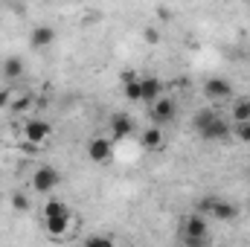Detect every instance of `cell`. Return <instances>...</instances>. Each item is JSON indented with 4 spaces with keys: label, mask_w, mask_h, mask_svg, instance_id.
I'll return each mask as SVG.
<instances>
[{
    "label": "cell",
    "mask_w": 250,
    "mask_h": 247,
    "mask_svg": "<svg viewBox=\"0 0 250 247\" xmlns=\"http://www.w3.org/2000/svg\"><path fill=\"white\" fill-rule=\"evenodd\" d=\"M195 212L204 215V218L212 215V218H218V221H233V218L239 215V206L230 204V201H224V198H204V201H198Z\"/></svg>",
    "instance_id": "obj_1"
},
{
    "label": "cell",
    "mask_w": 250,
    "mask_h": 247,
    "mask_svg": "<svg viewBox=\"0 0 250 247\" xmlns=\"http://www.w3.org/2000/svg\"><path fill=\"white\" fill-rule=\"evenodd\" d=\"M207 230H209V227H207V218L198 215V212H192L187 221H184V227H181L187 247H201V242L207 239Z\"/></svg>",
    "instance_id": "obj_2"
},
{
    "label": "cell",
    "mask_w": 250,
    "mask_h": 247,
    "mask_svg": "<svg viewBox=\"0 0 250 247\" xmlns=\"http://www.w3.org/2000/svg\"><path fill=\"white\" fill-rule=\"evenodd\" d=\"M59 184H62V172L56 166H38L32 172V189L41 192V195H50Z\"/></svg>",
    "instance_id": "obj_3"
},
{
    "label": "cell",
    "mask_w": 250,
    "mask_h": 247,
    "mask_svg": "<svg viewBox=\"0 0 250 247\" xmlns=\"http://www.w3.org/2000/svg\"><path fill=\"white\" fill-rule=\"evenodd\" d=\"M204 96H207L209 102L230 99V96H233V84H230L227 79H221V76H212V79L204 82Z\"/></svg>",
    "instance_id": "obj_4"
},
{
    "label": "cell",
    "mask_w": 250,
    "mask_h": 247,
    "mask_svg": "<svg viewBox=\"0 0 250 247\" xmlns=\"http://www.w3.org/2000/svg\"><path fill=\"white\" fill-rule=\"evenodd\" d=\"M50 134H53V125L44 123V120H26V125H23V137H26L32 145L47 143V140H50Z\"/></svg>",
    "instance_id": "obj_5"
},
{
    "label": "cell",
    "mask_w": 250,
    "mask_h": 247,
    "mask_svg": "<svg viewBox=\"0 0 250 247\" xmlns=\"http://www.w3.org/2000/svg\"><path fill=\"white\" fill-rule=\"evenodd\" d=\"M175 114H178V105H175V99H169V96H163V99H157V102L151 105V120H154L157 128L166 125V123H172Z\"/></svg>",
    "instance_id": "obj_6"
},
{
    "label": "cell",
    "mask_w": 250,
    "mask_h": 247,
    "mask_svg": "<svg viewBox=\"0 0 250 247\" xmlns=\"http://www.w3.org/2000/svg\"><path fill=\"white\" fill-rule=\"evenodd\" d=\"M114 154V140H105V137H93L87 143V157L93 163H108Z\"/></svg>",
    "instance_id": "obj_7"
},
{
    "label": "cell",
    "mask_w": 250,
    "mask_h": 247,
    "mask_svg": "<svg viewBox=\"0 0 250 247\" xmlns=\"http://www.w3.org/2000/svg\"><path fill=\"white\" fill-rule=\"evenodd\" d=\"M53 41H56V29L47 26V23H38V26L29 32V47H32V50H47Z\"/></svg>",
    "instance_id": "obj_8"
},
{
    "label": "cell",
    "mask_w": 250,
    "mask_h": 247,
    "mask_svg": "<svg viewBox=\"0 0 250 247\" xmlns=\"http://www.w3.org/2000/svg\"><path fill=\"white\" fill-rule=\"evenodd\" d=\"M134 134V120L128 114H114L111 117V137L114 140H128Z\"/></svg>",
    "instance_id": "obj_9"
},
{
    "label": "cell",
    "mask_w": 250,
    "mask_h": 247,
    "mask_svg": "<svg viewBox=\"0 0 250 247\" xmlns=\"http://www.w3.org/2000/svg\"><path fill=\"white\" fill-rule=\"evenodd\" d=\"M227 137H230V125L224 123L221 117L212 120V123L201 131V140H207V143H221V140H227Z\"/></svg>",
    "instance_id": "obj_10"
},
{
    "label": "cell",
    "mask_w": 250,
    "mask_h": 247,
    "mask_svg": "<svg viewBox=\"0 0 250 247\" xmlns=\"http://www.w3.org/2000/svg\"><path fill=\"white\" fill-rule=\"evenodd\" d=\"M140 90H143V102H157V99H163V82L160 79H154V76H148V79H140Z\"/></svg>",
    "instance_id": "obj_11"
},
{
    "label": "cell",
    "mask_w": 250,
    "mask_h": 247,
    "mask_svg": "<svg viewBox=\"0 0 250 247\" xmlns=\"http://www.w3.org/2000/svg\"><path fill=\"white\" fill-rule=\"evenodd\" d=\"M44 227H47V233L53 236V239H59L67 233V227H70V215H56V218H44Z\"/></svg>",
    "instance_id": "obj_12"
},
{
    "label": "cell",
    "mask_w": 250,
    "mask_h": 247,
    "mask_svg": "<svg viewBox=\"0 0 250 247\" xmlns=\"http://www.w3.org/2000/svg\"><path fill=\"white\" fill-rule=\"evenodd\" d=\"M212 120H218V111H215V108H201V111L195 114V120H192V128H195V131L201 134V131H204L207 125L212 123Z\"/></svg>",
    "instance_id": "obj_13"
},
{
    "label": "cell",
    "mask_w": 250,
    "mask_h": 247,
    "mask_svg": "<svg viewBox=\"0 0 250 247\" xmlns=\"http://www.w3.org/2000/svg\"><path fill=\"white\" fill-rule=\"evenodd\" d=\"M3 76L12 82V79H21L23 76V59L21 56H12V59H6L3 62Z\"/></svg>",
    "instance_id": "obj_14"
},
{
    "label": "cell",
    "mask_w": 250,
    "mask_h": 247,
    "mask_svg": "<svg viewBox=\"0 0 250 247\" xmlns=\"http://www.w3.org/2000/svg\"><path fill=\"white\" fill-rule=\"evenodd\" d=\"M56 215H70V206L64 201H59V198H50L44 204V218H56Z\"/></svg>",
    "instance_id": "obj_15"
},
{
    "label": "cell",
    "mask_w": 250,
    "mask_h": 247,
    "mask_svg": "<svg viewBox=\"0 0 250 247\" xmlns=\"http://www.w3.org/2000/svg\"><path fill=\"white\" fill-rule=\"evenodd\" d=\"M143 145H146V148H160V145H163V131H160L157 125L146 128V131H143Z\"/></svg>",
    "instance_id": "obj_16"
},
{
    "label": "cell",
    "mask_w": 250,
    "mask_h": 247,
    "mask_svg": "<svg viewBox=\"0 0 250 247\" xmlns=\"http://www.w3.org/2000/svg\"><path fill=\"white\" fill-rule=\"evenodd\" d=\"M233 120L239 125L250 123V99H236L233 102Z\"/></svg>",
    "instance_id": "obj_17"
},
{
    "label": "cell",
    "mask_w": 250,
    "mask_h": 247,
    "mask_svg": "<svg viewBox=\"0 0 250 247\" xmlns=\"http://www.w3.org/2000/svg\"><path fill=\"white\" fill-rule=\"evenodd\" d=\"M12 209H15V212H26V209H29V198H26L23 192H15V195H12Z\"/></svg>",
    "instance_id": "obj_18"
},
{
    "label": "cell",
    "mask_w": 250,
    "mask_h": 247,
    "mask_svg": "<svg viewBox=\"0 0 250 247\" xmlns=\"http://www.w3.org/2000/svg\"><path fill=\"white\" fill-rule=\"evenodd\" d=\"M84 247H117V245H114L108 236H102V233H99V236H90V239L84 242Z\"/></svg>",
    "instance_id": "obj_19"
},
{
    "label": "cell",
    "mask_w": 250,
    "mask_h": 247,
    "mask_svg": "<svg viewBox=\"0 0 250 247\" xmlns=\"http://www.w3.org/2000/svg\"><path fill=\"white\" fill-rule=\"evenodd\" d=\"M236 137H239L242 143H248V145H250V123H245V125H236Z\"/></svg>",
    "instance_id": "obj_20"
},
{
    "label": "cell",
    "mask_w": 250,
    "mask_h": 247,
    "mask_svg": "<svg viewBox=\"0 0 250 247\" xmlns=\"http://www.w3.org/2000/svg\"><path fill=\"white\" fill-rule=\"evenodd\" d=\"M143 38H146V41H148V44H157V41H160V32H157V29H154V26H148V29H146V32H143Z\"/></svg>",
    "instance_id": "obj_21"
},
{
    "label": "cell",
    "mask_w": 250,
    "mask_h": 247,
    "mask_svg": "<svg viewBox=\"0 0 250 247\" xmlns=\"http://www.w3.org/2000/svg\"><path fill=\"white\" fill-rule=\"evenodd\" d=\"M9 102H12V93H9L6 87H0V111H3V108H6Z\"/></svg>",
    "instance_id": "obj_22"
},
{
    "label": "cell",
    "mask_w": 250,
    "mask_h": 247,
    "mask_svg": "<svg viewBox=\"0 0 250 247\" xmlns=\"http://www.w3.org/2000/svg\"><path fill=\"white\" fill-rule=\"evenodd\" d=\"M248 87H250V79H248Z\"/></svg>",
    "instance_id": "obj_23"
}]
</instances>
